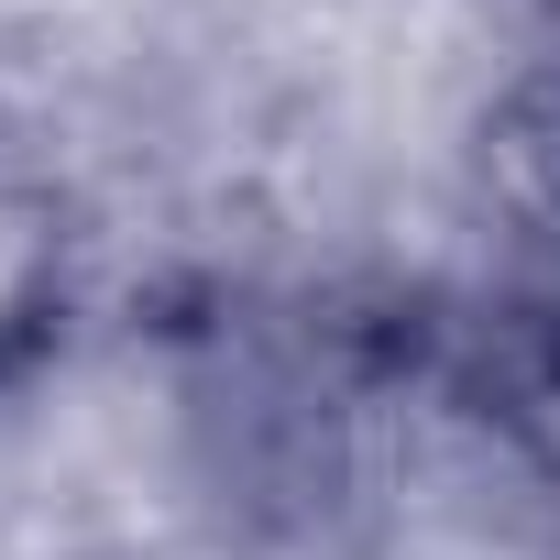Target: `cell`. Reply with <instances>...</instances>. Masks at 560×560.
I'll use <instances>...</instances> for the list:
<instances>
[{
  "instance_id": "cell-1",
  "label": "cell",
  "mask_w": 560,
  "mask_h": 560,
  "mask_svg": "<svg viewBox=\"0 0 560 560\" xmlns=\"http://www.w3.org/2000/svg\"><path fill=\"white\" fill-rule=\"evenodd\" d=\"M67 264H78V231H67V187H56V143L0 89V385L56 341Z\"/></svg>"
},
{
  "instance_id": "cell-2",
  "label": "cell",
  "mask_w": 560,
  "mask_h": 560,
  "mask_svg": "<svg viewBox=\"0 0 560 560\" xmlns=\"http://www.w3.org/2000/svg\"><path fill=\"white\" fill-rule=\"evenodd\" d=\"M483 176H494L505 220H516L538 253H560V67L505 100V121H494V143H483Z\"/></svg>"
}]
</instances>
